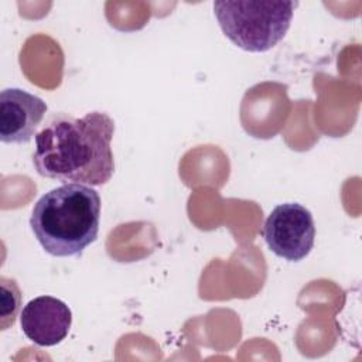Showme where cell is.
Instances as JSON below:
<instances>
[{
	"mask_svg": "<svg viewBox=\"0 0 362 362\" xmlns=\"http://www.w3.org/2000/svg\"><path fill=\"white\" fill-rule=\"evenodd\" d=\"M113 133L115 122L103 112L55 115L35 134L33 164L40 175L65 184L103 185L115 171Z\"/></svg>",
	"mask_w": 362,
	"mask_h": 362,
	"instance_id": "1",
	"label": "cell"
},
{
	"mask_svg": "<svg viewBox=\"0 0 362 362\" xmlns=\"http://www.w3.org/2000/svg\"><path fill=\"white\" fill-rule=\"evenodd\" d=\"M100 197L90 185L69 182L44 194L30 226L42 249L57 257L81 255L98 238Z\"/></svg>",
	"mask_w": 362,
	"mask_h": 362,
	"instance_id": "2",
	"label": "cell"
},
{
	"mask_svg": "<svg viewBox=\"0 0 362 362\" xmlns=\"http://www.w3.org/2000/svg\"><path fill=\"white\" fill-rule=\"evenodd\" d=\"M297 1H215L214 13L223 34L239 48L264 52L286 35Z\"/></svg>",
	"mask_w": 362,
	"mask_h": 362,
	"instance_id": "3",
	"label": "cell"
},
{
	"mask_svg": "<svg viewBox=\"0 0 362 362\" xmlns=\"http://www.w3.org/2000/svg\"><path fill=\"white\" fill-rule=\"evenodd\" d=\"M263 236L276 256L288 262H300L314 246L315 225L313 215L297 202L277 205L264 222Z\"/></svg>",
	"mask_w": 362,
	"mask_h": 362,
	"instance_id": "4",
	"label": "cell"
},
{
	"mask_svg": "<svg viewBox=\"0 0 362 362\" xmlns=\"http://www.w3.org/2000/svg\"><path fill=\"white\" fill-rule=\"evenodd\" d=\"M47 113V103L23 89L8 88L0 93V140L27 143Z\"/></svg>",
	"mask_w": 362,
	"mask_h": 362,
	"instance_id": "5",
	"label": "cell"
},
{
	"mask_svg": "<svg viewBox=\"0 0 362 362\" xmlns=\"http://www.w3.org/2000/svg\"><path fill=\"white\" fill-rule=\"evenodd\" d=\"M24 335L40 346L59 344L69 332L72 313L59 298L40 296L30 300L20 315Z\"/></svg>",
	"mask_w": 362,
	"mask_h": 362,
	"instance_id": "6",
	"label": "cell"
},
{
	"mask_svg": "<svg viewBox=\"0 0 362 362\" xmlns=\"http://www.w3.org/2000/svg\"><path fill=\"white\" fill-rule=\"evenodd\" d=\"M0 293H1V329H7V327L14 324L17 313L20 310L21 294L14 280L1 277L0 279Z\"/></svg>",
	"mask_w": 362,
	"mask_h": 362,
	"instance_id": "7",
	"label": "cell"
}]
</instances>
